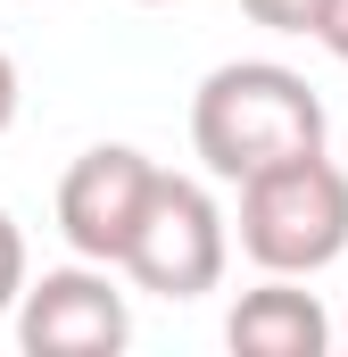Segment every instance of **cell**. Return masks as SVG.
I'll list each match as a JSON object with an SVG mask.
<instances>
[{
	"label": "cell",
	"mask_w": 348,
	"mask_h": 357,
	"mask_svg": "<svg viewBox=\"0 0 348 357\" xmlns=\"http://www.w3.org/2000/svg\"><path fill=\"white\" fill-rule=\"evenodd\" d=\"M224 341H232V357H324L332 349V316H324L315 291H299V274H265L258 291L232 299Z\"/></svg>",
	"instance_id": "8992f818"
},
{
	"label": "cell",
	"mask_w": 348,
	"mask_h": 357,
	"mask_svg": "<svg viewBox=\"0 0 348 357\" xmlns=\"http://www.w3.org/2000/svg\"><path fill=\"white\" fill-rule=\"evenodd\" d=\"M324 50H332V59H340V67H348V0H340V8H332V25H324Z\"/></svg>",
	"instance_id": "30bf717a"
},
{
	"label": "cell",
	"mask_w": 348,
	"mask_h": 357,
	"mask_svg": "<svg viewBox=\"0 0 348 357\" xmlns=\"http://www.w3.org/2000/svg\"><path fill=\"white\" fill-rule=\"evenodd\" d=\"M25 282H33V258H25V225L0 208V316H17Z\"/></svg>",
	"instance_id": "ba28073f"
},
{
	"label": "cell",
	"mask_w": 348,
	"mask_h": 357,
	"mask_svg": "<svg viewBox=\"0 0 348 357\" xmlns=\"http://www.w3.org/2000/svg\"><path fill=\"white\" fill-rule=\"evenodd\" d=\"M17 108H25V84H17V59L0 50V133L17 125Z\"/></svg>",
	"instance_id": "9c48e42d"
},
{
	"label": "cell",
	"mask_w": 348,
	"mask_h": 357,
	"mask_svg": "<svg viewBox=\"0 0 348 357\" xmlns=\"http://www.w3.org/2000/svg\"><path fill=\"white\" fill-rule=\"evenodd\" d=\"M133 341V307L116 291V266L75 258L25 282L17 299V349L25 357H116Z\"/></svg>",
	"instance_id": "277c9868"
},
{
	"label": "cell",
	"mask_w": 348,
	"mask_h": 357,
	"mask_svg": "<svg viewBox=\"0 0 348 357\" xmlns=\"http://www.w3.org/2000/svg\"><path fill=\"white\" fill-rule=\"evenodd\" d=\"M241 250L265 274H324L348 258V167L332 150L282 158L241 183Z\"/></svg>",
	"instance_id": "7a4b0ae2"
},
{
	"label": "cell",
	"mask_w": 348,
	"mask_h": 357,
	"mask_svg": "<svg viewBox=\"0 0 348 357\" xmlns=\"http://www.w3.org/2000/svg\"><path fill=\"white\" fill-rule=\"evenodd\" d=\"M224 258H232V225H224L216 191L191 183V175H158L150 208H141V233L125 250L133 291H150V299H207L224 282Z\"/></svg>",
	"instance_id": "3957f363"
},
{
	"label": "cell",
	"mask_w": 348,
	"mask_h": 357,
	"mask_svg": "<svg viewBox=\"0 0 348 357\" xmlns=\"http://www.w3.org/2000/svg\"><path fill=\"white\" fill-rule=\"evenodd\" d=\"M241 8H249V25H265V33H299V42L315 33L324 42V25H332L340 0H241Z\"/></svg>",
	"instance_id": "52a82bcc"
},
{
	"label": "cell",
	"mask_w": 348,
	"mask_h": 357,
	"mask_svg": "<svg viewBox=\"0 0 348 357\" xmlns=\"http://www.w3.org/2000/svg\"><path fill=\"white\" fill-rule=\"evenodd\" d=\"M324 100L299 67L282 59H224L207 84L191 91V150L216 183H249L282 158L324 150Z\"/></svg>",
	"instance_id": "6da1fadb"
},
{
	"label": "cell",
	"mask_w": 348,
	"mask_h": 357,
	"mask_svg": "<svg viewBox=\"0 0 348 357\" xmlns=\"http://www.w3.org/2000/svg\"><path fill=\"white\" fill-rule=\"evenodd\" d=\"M133 8H174V0H133Z\"/></svg>",
	"instance_id": "8fae6325"
},
{
	"label": "cell",
	"mask_w": 348,
	"mask_h": 357,
	"mask_svg": "<svg viewBox=\"0 0 348 357\" xmlns=\"http://www.w3.org/2000/svg\"><path fill=\"white\" fill-rule=\"evenodd\" d=\"M158 175H166V167H158L150 150H133V142L84 150V158L58 175V233H67V250H75V258H100V266H125Z\"/></svg>",
	"instance_id": "5b68a950"
}]
</instances>
